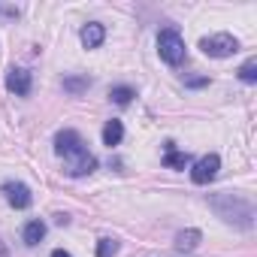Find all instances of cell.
<instances>
[{
  "instance_id": "1",
  "label": "cell",
  "mask_w": 257,
  "mask_h": 257,
  "mask_svg": "<svg viewBox=\"0 0 257 257\" xmlns=\"http://www.w3.org/2000/svg\"><path fill=\"white\" fill-rule=\"evenodd\" d=\"M55 152L64 158V170H67V176H73V179L88 176V173L97 167L94 155L85 149V143H82V137H79L76 131H61V134L55 137Z\"/></svg>"
},
{
  "instance_id": "2",
  "label": "cell",
  "mask_w": 257,
  "mask_h": 257,
  "mask_svg": "<svg viewBox=\"0 0 257 257\" xmlns=\"http://www.w3.org/2000/svg\"><path fill=\"white\" fill-rule=\"evenodd\" d=\"M209 203H212V209L218 212V218H224L227 224H236V227H251V224H254V206H251L245 197H239V194L221 191V194H215Z\"/></svg>"
},
{
  "instance_id": "3",
  "label": "cell",
  "mask_w": 257,
  "mask_h": 257,
  "mask_svg": "<svg viewBox=\"0 0 257 257\" xmlns=\"http://www.w3.org/2000/svg\"><path fill=\"white\" fill-rule=\"evenodd\" d=\"M158 52H161V58L170 67H179L185 61V40H182V34L176 28H164L158 34Z\"/></svg>"
},
{
  "instance_id": "4",
  "label": "cell",
  "mask_w": 257,
  "mask_h": 257,
  "mask_svg": "<svg viewBox=\"0 0 257 257\" xmlns=\"http://www.w3.org/2000/svg\"><path fill=\"white\" fill-rule=\"evenodd\" d=\"M200 49L209 55V58H230L239 52V43L233 34H215V37H203L200 40Z\"/></svg>"
},
{
  "instance_id": "5",
  "label": "cell",
  "mask_w": 257,
  "mask_h": 257,
  "mask_svg": "<svg viewBox=\"0 0 257 257\" xmlns=\"http://www.w3.org/2000/svg\"><path fill=\"white\" fill-rule=\"evenodd\" d=\"M218 170H221V158H218V155H206V158H200V161L194 164L191 179H194V185H209V182L218 176Z\"/></svg>"
},
{
  "instance_id": "6",
  "label": "cell",
  "mask_w": 257,
  "mask_h": 257,
  "mask_svg": "<svg viewBox=\"0 0 257 257\" xmlns=\"http://www.w3.org/2000/svg\"><path fill=\"white\" fill-rule=\"evenodd\" d=\"M4 197H7V203H10L13 209H28V206L34 203L31 188L22 185V182H7V185H4Z\"/></svg>"
},
{
  "instance_id": "7",
  "label": "cell",
  "mask_w": 257,
  "mask_h": 257,
  "mask_svg": "<svg viewBox=\"0 0 257 257\" xmlns=\"http://www.w3.org/2000/svg\"><path fill=\"white\" fill-rule=\"evenodd\" d=\"M7 88H10L13 94H19V97L31 94V73H28L25 67H10V70H7Z\"/></svg>"
},
{
  "instance_id": "8",
  "label": "cell",
  "mask_w": 257,
  "mask_h": 257,
  "mask_svg": "<svg viewBox=\"0 0 257 257\" xmlns=\"http://www.w3.org/2000/svg\"><path fill=\"white\" fill-rule=\"evenodd\" d=\"M79 40H82L85 49H97V46H103V40H106V28H103L100 22H88V25L82 28V34H79Z\"/></svg>"
},
{
  "instance_id": "9",
  "label": "cell",
  "mask_w": 257,
  "mask_h": 257,
  "mask_svg": "<svg viewBox=\"0 0 257 257\" xmlns=\"http://www.w3.org/2000/svg\"><path fill=\"white\" fill-rule=\"evenodd\" d=\"M121 140H124V127H121V121H115V118L106 121V127H103V146L112 149V146H118Z\"/></svg>"
},
{
  "instance_id": "10",
  "label": "cell",
  "mask_w": 257,
  "mask_h": 257,
  "mask_svg": "<svg viewBox=\"0 0 257 257\" xmlns=\"http://www.w3.org/2000/svg\"><path fill=\"white\" fill-rule=\"evenodd\" d=\"M22 236H25V245H40L46 239V224L43 221H28Z\"/></svg>"
},
{
  "instance_id": "11",
  "label": "cell",
  "mask_w": 257,
  "mask_h": 257,
  "mask_svg": "<svg viewBox=\"0 0 257 257\" xmlns=\"http://www.w3.org/2000/svg\"><path fill=\"white\" fill-rule=\"evenodd\" d=\"M200 239H203L200 230H182V233H176V248L179 251H194L200 245Z\"/></svg>"
},
{
  "instance_id": "12",
  "label": "cell",
  "mask_w": 257,
  "mask_h": 257,
  "mask_svg": "<svg viewBox=\"0 0 257 257\" xmlns=\"http://www.w3.org/2000/svg\"><path fill=\"white\" fill-rule=\"evenodd\" d=\"M134 97H137V91H134L131 85H115V88L109 91V100H112V103H118V106H127Z\"/></svg>"
},
{
  "instance_id": "13",
  "label": "cell",
  "mask_w": 257,
  "mask_h": 257,
  "mask_svg": "<svg viewBox=\"0 0 257 257\" xmlns=\"http://www.w3.org/2000/svg\"><path fill=\"white\" fill-rule=\"evenodd\" d=\"M164 164L170 167V170H185L188 164H191V158H188V152H167V158H164Z\"/></svg>"
},
{
  "instance_id": "14",
  "label": "cell",
  "mask_w": 257,
  "mask_h": 257,
  "mask_svg": "<svg viewBox=\"0 0 257 257\" xmlns=\"http://www.w3.org/2000/svg\"><path fill=\"white\" fill-rule=\"evenodd\" d=\"M88 85H91V79H88V76H67V79H64V88H67L70 94H82Z\"/></svg>"
},
{
  "instance_id": "15",
  "label": "cell",
  "mask_w": 257,
  "mask_h": 257,
  "mask_svg": "<svg viewBox=\"0 0 257 257\" xmlns=\"http://www.w3.org/2000/svg\"><path fill=\"white\" fill-rule=\"evenodd\" d=\"M239 79L248 82V85H254V82H257V61H245V64L239 67Z\"/></svg>"
},
{
  "instance_id": "16",
  "label": "cell",
  "mask_w": 257,
  "mask_h": 257,
  "mask_svg": "<svg viewBox=\"0 0 257 257\" xmlns=\"http://www.w3.org/2000/svg\"><path fill=\"white\" fill-rule=\"evenodd\" d=\"M118 254V242L115 239H100L97 242V257H115Z\"/></svg>"
},
{
  "instance_id": "17",
  "label": "cell",
  "mask_w": 257,
  "mask_h": 257,
  "mask_svg": "<svg viewBox=\"0 0 257 257\" xmlns=\"http://www.w3.org/2000/svg\"><path fill=\"white\" fill-rule=\"evenodd\" d=\"M0 16L4 19H19V7H4L0 4Z\"/></svg>"
},
{
  "instance_id": "18",
  "label": "cell",
  "mask_w": 257,
  "mask_h": 257,
  "mask_svg": "<svg viewBox=\"0 0 257 257\" xmlns=\"http://www.w3.org/2000/svg\"><path fill=\"white\" fill-rule=\"evenodd\" d=\"M52 257H73V254H67L64 248H58V251H52Z\"/></svg>"
}]
</instances>
